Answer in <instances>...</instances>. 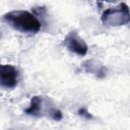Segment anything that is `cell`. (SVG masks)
Listing matches in <instances>:
<instances>
[{"label":"cell","instance_id":"cell-1","mask_svg":"<svg viewBox=\"0 0 130 130\" xmlns=\"http://www.w3.org/2000/svg\"><path fill=\"white\" fill-rule=\"evenodd\" d=\"M3 20L13 29L21 34L35 35L41 29V21L27 10H11L3 15Z\"/></svg>","mask_w":130,"mask_h":130},{"label":"cell","instance_id":"cell-2","mask_svg":"<svg viewBox=\"0 0 130 130\" xmlns=\"http://www.w3.org/2000/svg\"><path fill=\"white\" fill-rule=\"evenodd\" d=\"M24 114L32 117H48L57 122L63 118L62 112L55 107L51 99L44 95H34L28 107L24 110Z\"/></svg>","mask_w":130,"mask_h":130},{"label":"cell","instance_id":"cell-3","mask_svg":"<svg viewBox=\"0 0 130 130\" xmlns=\"http://www.w3.org/2000/svg\"><path fill=\"white\" fill-rule=\"evenodd\" d=\"M102 22L107 26H122L129 23V7L126 3H120L115 7L105 10L101 16Z\"/></svg>","mask_w":130,"mask_h":130},{"label":"cell","instance_id":"cell-4","mask_svg":"<svg viewBox=\"0 0 130 130\" xmlns=\"http://www.w3.org/2000/svg\"><path fill=\"white\" fill-rule=\"evenodd\" d=\"M63 44L68 51H70V52H72L75 55L80 56V57L85 56L88 52L87 44L85 43V41L81 37H79L78 32L75 29L70 30L66 35V37L64 38Z\"/></svg>","mask_w":130,"mask_h":130},{"label":"cell","instance_id":"cell-5","mask_svg":"<svg viewBox=\"0 0 130 130\" xmlns=\"http://www.w3.org/2000/svg\"><path fill=\"white\" fill-rule=\"evenodd\" d=\"M19 81V71L11 64H0V86L5 89H13Z\"/></svg>","mask_w":130,"mask_h":130},{"label":"cell","instance_id":"cell-6","mask_svg":"<svg viewBox=\"0 0 130 130\" xmlns=\"http://www.w3.org/2000/svg\"><path fill=\"white\" fill-rule=\"evenodd\" d=\"M81 66H82V69L86 73H90L100 79L105 78L107 75V72H108V69L105 65H103L100 62L94 61V60H86L82 63Z\"/></svg>","mask_w":130,"mask_h":130},{"label":"cell","instance_id":"cell-7","mask_svg":"<svg viewBox=\"0 0 130 130\" xmlns=\"http://www.w3.org/2000/svg\"><path fill=\"white\" fill-rule=\"evenodd\" d=\"M78 113H79V115H81V116H83V117H86L87 119L91 118V115H90V114L87 112V110H86V109H84V108H82V109H79Z\"/></svg>","mask_w":130,"mask_h":130},{"label":"cell","instance_id":"cell-8","mask_svg":"<svg viewBox=\"0 0 130 130\" xmlns=\"http://www.w3.org/2000/svg\"><path fill=\"white\" fill-rule=\"evenodd\" d=\"M95 1H102V2H116L119 0H95Z\"/></svg>","mask_w":130,"mask_h":130},{"label":"cell","instance_id":"cell-9","mask_svg":"<svg viewBox=\"0 0 130 130\" xmlns=\"http://www.w3.org/2000/svg\"><path fill=\"white\" fill-rule=\"evenodd\" d=\"M0 38H1V34H0Z\"/></svg>","mask_w":130,"mask_h":130}]
</instances>
